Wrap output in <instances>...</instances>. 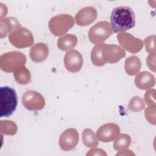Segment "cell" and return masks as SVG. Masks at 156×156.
<instances>
[{"label": "cell", "mask_w": 156, "mask_h": 156, "mask_svg": "<svg viewBox=\"0 0 156 156\" xmlns=\"http://www.w3.org/2000/svg\"><path fill=\"white\" fill-rule=\"evenodd\" d=\"M110 23L113 32H124L135 26V13L127 6L115 7L111 13Z\"/></svg>", "instance_id": "1"}, {"label": "cell", "mask_w": 156, "mask_h": 156, "mask_svg": "<svg viewBox=\"0 0 156 156\" xmlns=\"http://www.w3.org/2000/svg\"><path fill=\"white\" fill-rule=\"evenodd\" d=\"M0 90V116L9 117L16 108L18 96L16 91L10 87H1Z\"/></svg>", "instance_id": "2"}, {"label": "cell", "mask_w": 156, "mask_h": 156, "mask_svg": "<svg viewBox=\"0 0 156 156\" xmlns=\"http://www.w3.org/2000/svg\"><path fill=\"white\" fill-rule=\"evenodd\" d=\"M26 60V56L23 52L10 51L1 55L0 66L3 71L12 73L18 68L24 66Z\"/></svg>", "instance_id": "3"}, {"label": "cell", "mask_w": 156, "mask_h": 156, "mask_svg": "<svg viewBox=\"0 0 156 156\" xmlns=\"http://www.w3.org/2000/svg\"><path fill=\"white\" fill-rule=\"evenodd\" d=\"M74 26V19L68 14H59L51 18L48 27L51 32L56 37L65 34Z\"/></svg>", "instance_id": "4"}, {"label": "cell", "mask_w": 156, "mask_h": 156, "mask_svg": "<svg viewBox=\"0 0 156 156\" xmlns=\"http://www.w3.org/2000/svg\"><path fill=\"white\" fill-rule=\"evenodd\" d=\"M112 34L111 25L108 21H99L90 29L88 38L93 44H99L105 41Z\"/></svg>", "instance_id": "5"}, {"label": "cell", "mask_w": 156, "mask_h": 156, "mask_svg": "<svg viewBox=\"0 0 156 156\" xmlns=\"http://www.w3.org/2000/svg\"><path fill=\"white\" fill-rule=\"evenodd\" d=\"M9 40L13 46L20 49L31 46L34 41L32 32L24 27H21L9 34Z\"/></svg>", "instance_id": "6"}, {"label": "cell", "mask_w": 156, "mask_h": 156, "mask_svg": "<svg viewBox=\"0 0 156 156\" xmlns=\"http://www.w3.org/2000/svg\"><path fill=\"white\" fill-rule=\"evenodd\" d=\"M23 106L27 110H40L45 106V99L44 97L38 91L29 90L25 92L21 98Z\"/></svg>", "instance_id": "7"}, {"label": "cell", "mask_w": 156, "mask_h": 156, "mask_svg": "<svg viewBox=\"0 0 156 156\" xmlns=\"http://www.w3.org/2000/svg\"><path fill=\"white\" fill-rule=\"evenodd\" d=\"M117 38L120 45L130 53L138 52L143 47V43L141 40L135 38L129 33H119Z\"/></svg>", "instance_id": "8"}, {"label": "cell", "mask_w": 156, "mask_h": 156, "mask_svg": "<svg viewBox=\"0 0 156 156\" xmlns=\"http://www.w3.org/2000/svg\"><path fill=\"white\" fill-rule=\"evenodd\" d=\"M79 140V133L76 129L69 128L62 133L59 138V146L64 151L73 150L77 146Z\"/></svg>", "instance_id": "9"}, {"label": "cell", "mask_w": 156, "mask_h": 156, "mask_svg": "<svg viewBox=\"0 0 156 156\" xmlns=\"http://www.w3.org/2000/svg\"><path fill=\"white\" fill-rule=\"evenodd\" d=\"M64 65L71 73L79 72L83 65V57L77 50L72 49L68 51L64 57Z\"/></svg>", "instance_id": "10"}, {"label": "cell", "mask_w": 156, "mask_h": 156, "mask_svg": "<svg viewBox=\"0 0 156 156\" xmlns=\"http://www.w3.org/2000/svg\"><path fill=\"white\" fill-rule=\"evenodd\" d=\"M120 133L119 126L115 123H107L101 126L96 132L98 139L104 143L111 142Z\"/></svg>", "instance_id": "11"}, {"label": "cell", "mask_w": 156, "mask_h": 156, "mask_svg": "<svg viewBox=\"0 0 156 156\" xmlns=\"http://www.w3.org/2000/svg\"><path fill=\"white\" fill-rule=\"evenodd\" d=\"M103 58L105 63H115L126 55L124 49L116 44H106L103 49Z\"/></svg>", "instance_id": "12"}, {"label": "cell", "mask_w": 156, "mask_h": 156, "mask_svg": "<svg viewBox=\"0 0 156 156\" xmlns=\"http://www.w3.org/2000/svg\"><path fill=\"white\" fill-rule=\"evenodd\" d=\"M98 12L96 9L91 6L81 9L75 16L76 24L80 26H86L93 23L96 19Z\"/></svg>", "instance_id": "13"}, {"label": "cell", "mask_w": 156, "mask_h": 156, "mask_svg": "<svg viewBox=\"0 0 156 156\" xmlns=\"http://www.w3.org/2000/svg\"><path fill=\"white\" fill-rule=\"evenodd\" d=\"M49 55V48L44 43H37L30 49L29 56L30 59L36 63L44 61Z\"/></svg>", "instance_id": "14"}, {"label": "cell", "mask_w": 156, "mask_h": 156, "mask_svg": "<svg viewBox=\"0 0 156 156\" xmlns=\"http://www.w3.org/2000/svg\"><path fill=\"white\" fill-rule=\"evenodd\" d=\"M135 84L140 90H147L153 87L155 84V79L153 74L148 71L138 73L135 77Z\"/></svg>", "instance_id": "15"}, {"label": "cell", "mask_w": 156, "mask_h": 156, "mask_svg": "<svg viewBox=\"0 0 156 156\" xmlns=\"http://www.w3.org/2000/svg\"><path fill=\"white\" fill-rule=\"evenodd\" d=\"M21 26L18 20L14 17H7L1 20L0 21V38L5 37L7 34L21 27Z\"/></svg>", "instance_id": "16"}, {"label": "cell", "mask_w": 156, "mask_h": 156, "mask_svg": "<svg viewBox=\"0 0 156 156\" xmlns=\"http://www.w3.org/2000/svg\"><path fill=\"white\" fill-rule=\"evenodd\" d=\"M141 67V63L136 55H132L127 57L124 62V69L129 76H134L139 72Z\"/></svg>", "instance_id": "17"}, {"label": "cell", "mask_w": 156, "mask_h": 156, "mask_svg": "<svg viewBox=\"0 0 156 156\" xmlns=\"http://www.w3.org/2000/svg\"><path fill=\"white\" fill-rule=\"evenodd\" d=\"M77 43V38L73 34H66L59 38L57 40V44L59 49L66 51L75 48Z\"/></svg>", "instance_id": "18"}, {"label": "cell", "mask_w": 156, "mask_h": 156, "mask_svg": "<svg viewBox=\"0 0 156 156\" xmlns=\"http://www.w3.org/2000/svg\"><path fill=\"white\" fill-rule=\"evenodd\" d=\"M105 43H99L96 44L91 52V60L93 65L97 66H102L106 63L103 58V49Z\"/></svg>", "instance_id": "19"}, {"label": "cell", "mask_w": 156, "mask_h": 156, "mask_svg": "<svg viewBox=\"0 0 156 156\" xmlns=\"http://www.w3.org/2000/svg\"><path fill=\"white\" fill-rule=\"evenodd\" d=\"M13 76L15 81L20 85H27L31 81L30 73L25 66L16 69L13 73Z\"/></svg>", "instance_id": "20"}, {"label": "cell", "mask_w": 156, "mask_h": 156, "mask_svg": "<svg viewBox=\"0 0 156 156\" xmlns=\"http://www.w3.org/2000/svg\"><path fill=\"white\" fill-rule=\"evenodd\" d=\"M82 140L83 144L90 148L96 147L98 144V140L93 130L90 129H85L82 133Z\"/></svg>", "instance_id": "21"}, {"label": "cell", "mask_w": 156, "mask_h": 156, "mask_svg": "<svg viewBox=\"0 0 156 156\" xmlns=\"http://www.w3.org/2000/svg\"><path fill=\"white\" fill-rule=\"evenodd\" d=\"M130 136L126 133L118 135L113 143V148L116 151H121L128 148L131 144Z\"/></svg>", "instance_id": "22"}, {"label": "cell", "mask_w": 156, "mask_h": 156, "mask_svg": "<svg viewBox=\"0 0 156 156\" xmlns=\"http://www.w3.org/2000/svg\"><path fill=\"white\" fill-rule=\"evenodd\" d=\"M18 127L15 122L10 120L0 121V131L1 135H14L17 132Z\"/></svg>", "instance_id": "23"}, {"label": "cell", "mask_w": 156, "mask_h": 156, "mask_svg": "<svg viewBox=\"0 0 156 156\" xmlns=\"http://www.w3.org/2000/svg\"><path fill=\"white\" fill-rule=\"evenodd\" d=\"M128 108L134 112H139L145 108L144 101L139 96H133L130 100Z\"/></svg>", "instance_id": "24"}, {"label": "cell", "mask_w": 156, "mask_h": 156, "mask_svg": "<svg viewBox=\"0 0 156 156\" xmlns=\"http://www.w3.org/2000/svg\"><path fill=\"white\" fill-rule=\"evenodd\" d=\"M155 35H152L145 38L144 41L146 51L150 54L155 53Z\"/></svg>", "instance_id": "25"}, {"label": "cell", "mask_w": 156, "mask_h": 156, "mask_svg": "<svg viewBox=\"0 0 156 156\" xmlns=\"http://www.w3.org/2000/svg\"><path fill=\"white\" fill-rule=\"evenodd\" d=\"M144 115L147 121L155 125V105H149L144 111Z\"/></svg>", "instance_id": "26"}, {"label": "cell", "mask_w": 156, "mask_h": 156, "mask_svg": "<svg viewBox=\"0 0 156 156\" xmlns=\"http://www.w3.org/2000/svg\"><path fill=\"white\" fill-rule=\"evenodd\" d=\"M155 90L154 89H149L144 94V99L145 102L149 106L155 105Z\"/></svg>", "instance_id": "27"}, {"label": "cell", "mask_w": 156, "mask_h": 156, "mask_svg": "<svg viewBox=\"0 0 156 156\" xmlns=\"http://www.w3.org/2000/svg\"><path fill=\"white\" fill-rule=\"evenodd\" d=\"M155 53L150 54L146 59V63L149 68L152 71H155Z\"/></svg>", "instance_id": "28"}, {"label": "cell", "mask_w": 156, "mask_h": 156, "mask_svg": "<svg viewBox=\"0 0 156 156\" xmlns=\"http://www.w3.org/2000/svg\"><path fill=\"white\" fill-rule=\"evenodd\" d=\"M87 155H102L106 156L107 153L102 149L99 148H92L87 153Z\"/></svg>", "instance_id": "29"}]
</instances>
